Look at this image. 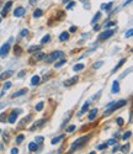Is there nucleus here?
Segmentation results:
<instances>
[{
	"label": "nucleus",
	"mask_w": 133,
	"mask_h": 154,
	"mask_svg": "<svg viewBox=\"0 0 133 154\" xmlns=\"http://www.w3.org/2000/svg\"><path fill=\"white\" fill-rule=\"evenodd\" d=\"M12 75V70H5L2 75H0V80H5V79H8L9 76H11Z\"/></svg>",
	"instance_id": "12"
},
{
	"label": "nucleus",
	"mask_w": 133,
	"mask_h": 154,
	"mask_svg": "<svg viewBox=\"0 0 133 154\" xmlns=\"http://www.w3.org/2000/svg\"><path fill=\"white\" fill-rule=\"evenodd\" d=\"M6 115H8V113H5V112L0 115V121H2V122H4V121H5V117H6Z\"/></svg>",
	"instance_id": "41"
},
{
	"label": "nucleus",
	"mask_w": 133,
	"mask_h": 154,
	"mask_svg": "<svg viewBox=\"0 0 133 154\" xmlns=\"http://www.w3.org/2000/svg\"><path fill=\"white\" fill-rule=\"evenodd\" d=\"M42 14H43V11H42L41 9H37V10H35V12H33V17H41Z\"/></svg>",
	"instance_id": "24"
},
{
	"label": "nucleus",
	"mask_w": 133,
	"mask_h": 154,
	"mask_svg": "<svg viewBox=\"0 0 133 154\" xmlns=\"http://www.w3.org/2000/svg\"><path fill=\"white\" fill-rule=\"evenodd\" d=\"M11 153H12V154H16V153H19V149H17V148H12V149H11Z\"/></svg>",
	"instance_id": "48"
},
{
	"label": "nucleus",
	"mask_w": 133,
	"mask_h": 154,
	"mask_svg": "<svg viewBox=\"0 0 133 154\" xmlns=\"http://www.w3.org/2000/svg\"><path fill=\"white\" fill-rule=\"evenodd\" d=\"M25 74H26V72H25V70H21V72L19 73V76H20V78H22V76H25Z\"/></svg>",
	"instance_id": "47"
},
{
	"label": "nucleus",
	"mask_w": 133,
	"mask_h": 154,
	"mask_svg": "<svg viewBox=\"0 0 133 154\" xmlns=\"http://www.w3.org/2000/svg\"><path fill=\"white\" fill-rule=\"evenodd\" d=\"M113 33H115V30H107V31H105V32L100 33V36H99V40H100V41H104V40H106V38L111 37Z\"/></svg>",
	"instance_id": "6"
},
{
	"label": "nucleus",
	"mask_w": 133,
	"mask_h": 154,
	"mask_svg": "<svg viewBox=\"0 0 133 154\" xmlns=\"http://www.w3.org/2000/svg\"><path fill=\"white\" fill-rule=\"evenodd\" d=\"M63 52L62 51H56V52H53V53H51V54H48L47 57H45V60H46V63H52V62H54L56 59H58V58H60V57H63Z\"/></svg>",
	"instance_id": "3"
},
{
	"label": "nucleus",
	"mask_w": 133,
	"mask_h": 154,
	"mask_svg": "<svg viewBox=\"0 0 133 154\" xmlns=\"http://www.w3.org/2000/svg\"><path fill=\"white\" fill-rule=\"evenodd\" d=\"M39 80H41V79H39V76H38V75H33V76H32V79H31V84H32L33 86H36V85L39 84Z\"/></svg>",
	"instance_id": "17"
},
{
	"label": "nucleus",
	"mask_w": 133,
	"mask_h": 154,
	"mask_svg": "<svg viewBox=\"0 0 133 154\" xmlns=\"http://www.w3.org/2000/svg\"><path fill=\"white\" fill-rule=\"evenodd\" d=\"M74 5H75V3L74 2H70V3H68V5H66V9H72Z\"/></svg>",
	"instance_id": "45"
},
{
	"label": "nucleus",
	"mask_w": 133,
	"mask_h": 154,
	"mask_svg": "<svg viewBox=\"0 0 133 154\" xmlns=\"http://www.w3.org/2000/svg\"><path fill=\"white\" fill-rule=\"evenodd\" d=\"M0 133H2V130H0Z\"/></svg>",
	"instance_id": "55"
},
{
	"label": "nucleus",
	"mask_w": 133,
	"mask_h": 154,
	"mask_svg": "<svg viewBox=\"0 0 133 154\" xmlns=\"http://www.w3.org/2000/svg\"><path fill=\"white\" fill-rule=\"evenodd\" d=\"M75 30H76V27H75V26H73V27H70V32H74Z\"/></svg>",
	"instance_id": "51"
},
{
	"label": "nucleus",
	"mask_w": 133,
	"mask_h": 154,
	"mask_svg": "<svg viewBox=\"0 0 133 154\" xmlns=\"http://www.w3.org/2000/svg\"><path fill=\"white\" fill-rule=\"evenodd\" d=\"M126 104H127V101H126V100H119L118 102H113V104H112L107 110L105 111V113H104V115H105V116H109V115H111L113 111H116V110H118L119 107L125 106Z\"/></svg>",
	"instance_id": "2"
},
{
	"label": "nucleus",
	"mask_w": 133,
	"mask_h": 154,
	"mask_svg": "<svg viewBox=\"0 0 133 154\" xmlns=\"http://www.w3.org/2000/svg\"><path fill=\"white\" fill-rule=\"evenodd\" d=\"M101 66H102V62H96V63H95L92 67H94V69H97V68H100Z\"/></svg>",
	"instance_id": "35"
},
{
	"label": "nucleus",
	"mask_w": 133,
	"mask_h": 154,
	"mask_svg": "<svg viewBox=\"0 0 133 154\" xmlns=\"http://www.w3.org/2000/svg\"><path fill=\"white\" fill-rule=\"evenodd\" d=\"M41 49V46H32V47H30L29 48V53H35V52H38V51Z\"/></svg>",
	"instance_id": "19"
},
{
	"label": "nucleus",
	"mask_w": 133,
	"mask_h": 154,
	"mask_svg": "<svg viewBox=\"0 0 133 154\" xmlns=\"http://www.w3.org/2000/svg\"><path fill=\"white\" fill-rule=\"evenodd\" d=\"M21 112V110H14L10 115H9V117H8V122L9 123H15L16 119H17V115Z\"/></svg>",
	"instance_id": "4"
},
{
	"label": "nucleus",
	"mask_w": 133,
	"mask_h": 154,
	"mask_svg": "<svg viewBox=\"0 0 133 154\" xmlns=\"http://www.w3.org/2000/svg\"><path fill=\"white\" fill-rule=\"evenodd\" d=\"M42 109H43V102H38V104L36 105V107H35L36 111H41Z\"/></svg>",
	"instance_id": "30"
},
{
	"label": "nucleus",
	"mask_w": 133,
	"mask_h": 154,
	"mask_svg": "<svg viewBox=\"0 0 133 154\" xmlns=\"http://www.w3.org/2000/svg\"><path fill=\"white\" fill-rule=\"evenodd\" d=\"M38 149V146H37V143H35V142H31V143H29V150L30 152H36Z\"/></svg>",
	"instance_id": "18"
},
{
	"label": "nucleus",
	"mask_w": 133,
	"mask_h": 154,
	"mask_svg": "<svg viewBox=\"0 0 133 154\" xmlns=\"http://www.w3.org/2000/svg\"><path fill=\"white\" fill-rule=\"evenodd\" d=\"M27 35H29V30H26V29L20 32V36H21V37H25V36H27Z\"/></svg>",
	"instance_id": "32"
},
{
	"label": "nucleus",
	"mask_w": 133,
	"mask_h": 154,
	"mask_svg": "<svg viewBox=\"0 0 133 154\" xmlns=\"http://www.w3.org/2000/svg\"><path fill=\"white\" fill-rule=\"evenodd\" d=\"M96 115H97V109H92V110L90 111V113H89V120H90V121L95 120Z\"/></svg>",
	"instance_id": "15"
},
{
	"label": "nucleus",
	"mask_w": 133,
	"mask_h": 154,
	"mask_svg": "<svg viewBox=\"0 0 133 154\" xmlns=\"http://www.w3.org/2000/svg\"><path fill=\"white\" fill-rule=\"evenodd\" d=\"M63 3H68V0H63Z\"/></svg>",
	"instance_id": "53"
},
{
	"label": "nucleus",
	"mask_w": 133,
	"mask_h": 154,
	"mask_svg": "<svg viewBox=\"0 0 133 154\" xmlns=\"http://www.w3.org/2000/svg\"><path fill=\"white\" fill-rule=\"evenodd\" d=\"M36 142H38V143H42L43 142V137H36Z\"/></svg>",
	"instance_id": "44"
},
{
	"label": "nucleus",
	"mask_w": 133,
	"mask_h": 154,
	"mask_svg": "<svg viewBox=\"0 0 133 154\" xmlns=\"http://www.w3.org/2000/svg\"><path fill=\"white\" fill-rule=\"evenodd\" d=\"M65 63V59H62V60H59V62H57L56 64H54V68H60L63 64Z\"/></svg>",
	"instance_id": "29"
},
{
	"label": "nucleus",
	"mask_w": 133,
	"mask_h": 154,
	"mask_svg": "<svg viewBox=\"0 0 133 154\" xmlns=\"http://www.w3.org/2000/svg\"><path fill=\"white\" fill-rule=\"evenodd\" d=\"M111 8H112V3L102 4V5H101V9H104V10H111Z\"/></svg>",
	"instance_id": "27"
},
{
	"label": "nucleus",
	"mask_w": 133,
	"mask_h": 154,
	"mask_svg": "<svg viewBox=\"0 0 133 154\" xmlns=\"http://www.w3.org/2000/svg\"><path fill=\"white\" fill-rule=\"evenodd\" d=\"M49 41H51V36H49V35H46V36L42 38V40H41V43L45 45V43H47V42H49Z\"/></svg>",
	"instance_id": "26"
},
{
	"label": "nucleus",
	"mask_w": 133,
	"mask_h": 154,
	"mask_svg": "<svg viewBox=\"0 0 133 154\" xmlns=\"http://www.w3.org/2000/svg\"><path fill=\"white\" fill-rule=\"evenodd\" d=\"M106 143H107V146H113V144H116V143H117V140L112 138V139H109Z\"/></svg>",
	"instance_id": "31"
},
{
	"label": "nucleus",
	"mask_w": 133,
	"mask_h": 154,
	"mask_svg": "<svg viewBox=\"0 0 133 154\" xmlns=\"http://www.w3.org/2000/svg\"><path fill=\"white\" fill-rule=\"evenodd\" d=\"M0 22H2V17H0Z\"/></svg>",
	"instance_id": "54"
},
{
	"label": "nucleus",
	"mask_w": 133,
	"mask_h": 154,
	"mask_svg": "<svg viewBox=\"0 0 133 154\" xmlns=\"http://www.w3.org/2000/svg\"><path fill=\"white\" fill-rule=\"evenodd\" d=\"M129 3H132V0H128V2H126V3H125V6H126L127 4H129Z\"/></svg>",
	"instance_id": "52"
},
{
	"label": "nucleus",
	"mask_w": 133,
	"mask_h": 154,
	"mask_svg": "<svg viewBox=\"0 0 133 154\" xmlns=\"http://www.w3.org/2000/svg\"><path fill=\"white\" fill-rule=\"evenodd\" d=\"M113 146H115V147H113V149H112V152L115 153V152H116V150H117V149H118L119 147H118V144H117V146H116V144H113Z\"/></svg>",
	"instance_id": "49"
},
{
	"label": "nucleus",
	"mask_w": 133,
	"mask_h": 154,
	"mask_svg": "<svg viewBox=\"0 0 133 154\" xmlns=\"http://www.w3.org/2000/svg\"><path fill=\"white\" fill-rule=\"evenodd\" d=\"M68 38H69V32H62L60 36H59V41L64 42V41L68 40Z\"/></svg>",
	"instance_id": "16"
},
{
	"label": "nucleus",
	"mask_w": 133,
	"mask_h": 154,
	"mask_svg": "<svg viewBox=\"0 0 133 154\" xmlns=\"http://www.w3.org/2000/svg\"><path fill=\"white\" fill-rule=\"evenodd\" d=\"M78 79H79V78H78V75H74L73 78H70V79H68V80H65L63 84H64L65 86H70V85H74V84L78 82Z\"/></svg>",
	"instance_id": "8"
},
{
	"label": "nucleus",
	"mask_w": 133,
	"mask_h": 154,
	"mask_svg": "<svg viewBox=\"0 0 133 154\" xmlns=\"http://www.w3.org/2000/svg\"><path fill=\"white\" fill-rule=\"evenodd\" d=\"M9 51H10V43L6 42V43H4L2 47H0V56L6 57V54H9Z\"/></svg>",
	"instance_id": "5"
},
{
	"label": "nucleus",
	"mask_w": 133,
	"mask_h": 154,
	"mask_svg": "<svg viewBox=\"0 0 133 154\" xmlns=\"http://www.w3.org/2000/svg\"><path fill=\"white\" fill-rule=\"evenodd\" d=\"M125 62H126V59H121V60H119V62H118V64H117V66H116V67H115V68L112 69V73H115V72H116V70H117L118 68H121V67H122V64H123Z\"/></svg>",
	"instance_id": "25"
},
{
	"label": "nucleus",
	"mask_w": 133,
	"mask_h": 154,
	"mask_svg": "<svg viewBox=\"0 0 133 154\" xmlns=\"http://www.w3.org/2000/svg\"><path fill=\"white\" fill-rule=\"evenodd\" d=\"M0 149H2V147H0Z\"/></svg>",
	"instance_id": "56"
},
{
	"label": "nucleus",
	"mask_w": 133,
	"mask_h": 154,
	"mask_svg": "<svg viewBox=\"0 0 133 154\" xmlns=\"http://www.w3.org/2000/svg\"><path fill=\"white\" fill-rule=\"evenodd\" d=\"M26 93H27V89L26 88H23V89H21V90H19V91H16V93H14L11 95V97L12 99H15V97H19V96H22V95H25Z\"/></svg>",
	"instance_id": "10"
},
{
	"label": "nucleus",
	"mask_w": 133,
	"mask_h": 154,
	"mask_svg": "<svg viewBox=\"0 0 133 154\" xmlns=\"http://www.w3.org/2000/svg\"><path fill=\"white\" fill-rule=\"evenodd\" d=\"M128 149H129V144H128V143H127V144H125V146H123V147L121 148V150H122L123 153H125V152H127Z\"/></svg>",
	"instance_id": "38"
},
{
	"label": "nucleus",
	"mask_w": 133,
	"mask_h": 154,
	"mask_svg": "<svg viewBox=\"0 0 133 154\" xmlns=\"http://www.w3.org/2000/svg\"><path fill=\"white\" fill-rule=\"evenodd\" d=\"M11 5H12V2H11V0H10V2H8V3L5 4L4 9L2 10V16H6L8 11H9V10H10V8H11Z\"/></svg>",
	"instance_id": "9"
},
{
	"label": "nucleus",
	"mask_w": 133,
	"mask_h": 154,
	"mask_svg": "<svg viewBox=\"0 0 133 154\" xmlns=\"http://www.w3.org/2000/svg\"><path fill=\"white\" fill-rule=\"evenodd\" d=\"M105 148H107V143H104V144H100V146L97 147V149H99V150H102V149H105Z\"/></svg>",
	"instance_id": "37"
},
{
	"label": "nucleus",
	"mask_w": 133,
	"mask_h": 154,
	"mask_svg": "<svg viewBox=\"0 0 133 154\" xmlns=\"http://www.w3.org/2000/svg\"><path fill=\"white\" fill-rule=\"evenodd\" d=\"M45 57H46L45 53H42V52H39V51H38L37 53L33 54V60H41V59H43Z\"/></svg>",
	"instance_id": "14"
},
{
	"label": "nucleus",
	"mask_w": 133,
	"mask_h": 154,
	"mask_svg": "<svg viewBox=\"0 0 133 154\" xmlns=\"http://www.w3.org/2000/svg\"><path fill=\"white\" fill-rule=\"evenodd\" d=\"M119 91V83L116 80L112 83V94H117Z\"/></svg>",
	"instance_id": "13"
},
{
	"label": "nucleus",
	"mask_w": 133,
	"mask_h": 154,
	"mask_svg": "<svg viewBox=\"0 0 133 154\" xmlns=\"http://www.w3.org/2000/svg\"><path fill=\"white\" fill-rule=\"evenodd\" d=\"M84 64H82V63H78V64H75V66L73 67V69L75 70V72H79V70H83L84 69Z\"/></svg>",
	"instance_id": "21"
},
{
	"label": "nucleus",
	"mask_w": 133,
	"mask_h": 154,
	"mask_svg": "<svg viewBox=\"0 0 133 154\" xmlns=\"http://www.w3.org/2000/svg\"><path fill=\"white\" fill-rule=\"evenodd\" d=\"M131 133H132L131 131H128V132H126V133H125V134L122 136V139H127V138H129V137H131Z\"/></svg>",
	"instance_id": "36"
},
{
	"label": "nucleus",
	"mask_w": 133,
	"mask_h": 154,
	"mask_svg": "<svg viewBox=\"0 0 133 154\" xmlns=\"http://www.w3.org/2000/svg\"><path fill=\"white\" fill-rule=\"evenodd\" d=\"M89 105H90L89 101H86L85 104L83 105V107H82V110H80V112H79V113H80V115H82V113H85V112L88 111V109H89Z\"/></svg>",
	"instance_id": "23"
},
{
	"label": "nucleus",
	"mask_w": 133,
	"mask_h": 154,
	"mask_svg": "<svg viewBox=\"0 0 133 154\" xmlns=\"http://www.w3.org/2000/svg\"><path fill=\"white\" fill-rule=\"evenodd\" d=\"M63 134H60V136H58V137H54V138H53L52 139V144H57V143H59L60 142V140L63 139Z\"/></svg>",
	"instance_id": "22"
},
{
	"label": "nucleus",
	"mask_w": 133,
	"mask_h": 154,
	"mask_svg": "<svg viewBox=\"0 0 133 154\" xmlns=\"http://www.w3.org/2000/svg\"><path fill=\"white\" fill-rule=\"evenodd\" d=\"M115 25H116V22H115V21H111V22H107V23H106V25H105V27H106V29H107V27L115 26Z\"/></svg>",
	"instance_id": "34"
},
{
	"label": "nucleus",
	"mask_w": 133,
	"mask_h": 154,
	"mask_svg": "<svg viewBox=\"0 0 133 154\" xmlns=\"http://www.w3.org/2000/svg\"><path fill=\"white\" fill-rule=\"evenodd\" d=\"M20 53H21V48H20L19 46H16V47H15V54H16V56H19Z\"/></svg>",
	"instance_id": "39"
},
{
	"label": "nucleus",
	"mask_w": 133,
	"mask_h": 154,
	"mask_svg": "<svg viewBox=\"0 0 133 154\" xmlns=\"http://www.w3.org/2000/svg\"><path fill=\"white\" fill-rule=\"evenodd\" d=\"M46 122V120H39V121H37V122H35V125L30 128L31 131H35V130H37V128H39V127H42L43 126V123Z\"/></svg>",
	"instance_id": "11"
},
{
	"label": "nucleus",
	"mask_w": 133,
	"mask_h": 154,
	"mask_svg": "<svg viewBox=\"0 0 133 154\" xmlns=\"http://www.w3.org/2000/svg\"><path fill=\"white\" fill-rule=\"evenodd\" d=\"M89 139H90V136H83V137H80V138L75 139V140H74V143L72 144L70 152H74V150L79 149V148H82L85 143H88V140H89Z\"/></svg>",
	"instance_id": "1"
},
{
	"label": "nucleus",
	"mask_w": 133,
	"mask_h": 154,
	"mask_svg": "<svg viewBox=\"0 0 133 154\" xmlns=\"http://www.w3.org/2000/svg\"><path fill=\"white\" fill-rule=\"evenodd\" d=\"M100 16H101V12H96L95 16H94V19L91 20V22H92V23H95V22H96V21L100 19Z\"/></svg>",
	"instance_id": "28"
},
{
	"label": "nucleus",
	"mask_w": 133,
	"mask_h": 154,
	"mask_svg": "<svg viewBox=\"0 0 133 154\" xmlns=\"http://www.w3.org/2000/svg\"><path fill=\"white\" fill-rule=\"evenodd\" d=\"M116 122H117L119 126H122V125H123V119H122V117H118V119L116 120Z\"/></svg>",
	"instance_id": "40"
},
{
	"label": "nucleus",
	"mask_w": 133,
	"mask_h": 154,
	"mask_svg": "<svg viewBox=\"0 0 133 154\" xmlns=\"http://www.w3.org/2000/svg\"><path fill=\"white\" fill-rule=\"evenodd\" d=\"M75 130V126H69L68 128H66V132H73Z\"/></svg>",
	"instance_id": "42"
},
{
	"label": "nucleus",
	"mask_w": 133,
	"mask_h": 154,
	"mask_svg": "<svg viewBox=\"0 0 133 154\" xmlns=\"http://www.w3.org/2000/svg\"><path fill=\"white\" fill-rule=\"evenodd\" d=\"M10 88H11V83H10V82H6V83L4 84V88H3V93L0 94V97H2V96L4 95V93L8 90V89H10Z\"/></svg>",
	"instance_id": "20"
},
{
	"label": "nucleus",
	"mask_w": 133,
	"mask_h": 154,
	"mask_svg": "<svg viewBox=\"0 0 133 154\" xmlns=\"http://www.w3.org/2000/svg\"><path fill=\"white\" fill-rule=\"evenodd\" d=\"M99 29H100V26H99V25H95V26H94V30H95V31H97Z\"/></svg>",
	"instance_id": "50"
},
{
	"label": "nucleus",
	"mask_w": 133,
	"mask_h": 154,
	"mask_svg": "<svg viewBox=\"0 0 133 154\" xmlns=\"http://www.w3.org/2000/svg\"><path fill=\"white\" fill-rule=\"evenodd\" d=\"M25 12H26L25 8L19 6V8H16V9L14 10V15H15L16 17H21V16H23V15H25Z\"/></svg>",
	"instance_id": "7"
},
{
	"label": "nucleus",
	"mask_w": 133,
	"mask_h": 154,
	"mask_svg": "<svg viewBox=\"0 0 133 154\" xmlns=\"http://www.w3.org/2000/svg\"><path fill=\"white\" fill-rule=\"evenodd\" d=\"M132 33H133V30H132V29H129V30L126 32V37H131V36H132Z\"/></svg>",
	"instance_id": "43"
},
{
	"label": "nucleus",
	"mask_w": 133,
	"mask_h": 154,
	"mask_svg": "<svg viewBox=\"0 0 133 154\" xmlns=\"http://www.w3.org/2000/svg\"><path fill=\"white\" fill-rule=\"evenodd\" d=\"M10 139V137H9V134L8 133H4V140H5V142H8V140Z\"/></svg>",
	"instance_id": "46"
},
{
	"label": "nucleus",
	"mask_w": 133,
	"mask_h": 154,
	"mask_svg": "<svg viewBox=\"0 0 133 154\" xmlns=\"http://www.w3.org/2000/svg\"><path fill=\"white\" fill-rule=\"evenodd\" d=\"M25 139V137L22 136V134H20V136H17V138H16V143H21L22 140Z\"/></svg>",
	"instance_id": "33"
}]
</instances>
